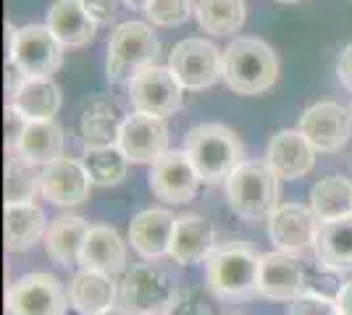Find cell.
Returning a JSON list of instances; mask_svg holds the SVG:
<instances>
[{"instance_id": "cell-32", "label": "cell", "mask_w": 352, "mask_h": 315, "mask_svg": "<svg viewBox=\"0 0 352 315\" xmlns=\"http://www.w3.org/2000/svg\"><path fill=\"white\" fill-rule=\"evenodd\" d=\"M34 168L37 165L27 163L16 152L8 155V163H6V205L32 202V197L40 192V176L43 174H37Z\"/></svg>"}, {"instance_id": "cell-26", "label": "cell", "mask_w": 352, "mask_h": 315, "mask_svg": "<svg viewBox=\"0 0 352 315\" xmlns=\"http://www.w3.org/2000/svg\"><path fill=\"white\" fill-rule=\"evenodd\" d=\"M3 231H6V250L8 253H27L37 242L45 240L47 221H45V213L34 202L6 205Z\"/></svg>"}, {"instance_id": "cell-12", "label": "cell", "mask_w": 352, "mask_h": 315, "mask_svg": "<svg viewBox=\"0 0 352 315\" xmlns=\"http://www.w3.org/2000/svg\"><path fill=\"white\" fill-rule=\"evenodd\" d=\"M302 135L318 152H339L352 137V108H344L334 100L313 103L300 116Z\"/></svg>"}, {"instance_id": "cell-14", "label": "cell", "mask_w": 352, "mask_h": 315, "mask_svg": "<svg viewBox=\"0 0 352 315\" xmlns=\"http://www.w3.org/2000/svg\"><path fill=\"white\" fill-rule=\"evenodd\" d=\"M92 187L95 184L89 179L85 163L66 155L53 165L43 168V176H40V195L56 208H76L87 202Z\"/></svg>"}, {"instance_id": "cell-20", "label": "cell", "mask_w": 352, "mask_h": 315, "mask_svg": "<svg viewBox=\"0 0 352 315\" xmlns=\"http://www.w3.org/2000/svg\"><path fill=\"white\" fill-rule=\"evenodd\" d=\"M92 226L82 215H58L53 218L45 234V253L60 268H76L82 263V250Z\"/></svg>"}, {"instance_id": "cell-9", "label": "cell", "mask_w": 352, "mask_h": 315, "mask_svg": "<svg viewBox=\"0 0 352 315\" xmlns=\"http://www.w3.org/2000/svg\"><path fill=\"white\" fill-rule=\"evenodd\" d=\"M134 113L166 119L184 103V87L168 66H147L126 84Z\"/></svg>"}, {"instance_id": "cell-44", "label": "cell", "mask_w": 352, "mask_h": 315, "mask_svg": "<svg viewBox=\"0 0 352 315\" xmlns=\"http://www.w3.org/2000/svg\"><path fill=\"white\" fill-rule=\"evenodd\" d=\"M150 315H168V313H150Z\"/></svg>"}, {"instance_id": "cell-5", "label": "cell", "mask_w": 352, "mask_h": 315, "mask_svg": "<svg viewBox=\"0 0 352 315\" xmlns=\"http://www.w3.org/2000/svg\"><path fill=\"white\" fill-rule=\"evenodd\" d=\"M161 56V40L145 21H124L108 37L105 76L113 84H129L147 66H155Z\"/></svg>"}, {"instance_id": "cell-25", "label": "cell", "mask_w": 352, "mask_h": 315, "mask_svg": "<svg viewBox=\"0 0 352 315\" xmlns=\"http://www.w3.org/2000/svg\"><path fill=\"white\" fill-rule=\"evenodd\" d=\"M313 253L318 266L331 273L352 270V215L337 221H321Z\"/></svg>"}, {"instance_id": "cell-43", "label": "cell", "mask_w": 352, "mask_h": 315, "mask_svg": "<svg viewBox=\"0 0 352 315\" xmlns=\"http://www.w3.org/2000/svg\"><path fill=\"white\" fill-rule=\"evenodd\" d=\"M276 3H287V5H292V3H300V0H276Z\"/></svg>"}, {"instance_id": "cell-35", "label": "cell", "mask_w": 352, "mask_h": 315, "mask_svg": "<svg viewBox=\"0 0 352 315\" xmlns=\"http://www.w3.org/2000/svg\"><path fill=\"white\" fill-rule=\"evenodd\" d=\"M3 124H6V150L16 152L21 137H24L27 126H30V119L14 103H8L6 105V113H3Z\"/></svg>"}, {"instance_id": "cell-30", "label": "cell", "mask_w": 352, "mask_h": 315, "mask_svg": "<svg viewBox=\"0 0 352 315\" xmlns=\"http://www.w3.org/2000/svg\"><path fill=\"white\" fill-rule=\"evenodd\" d=\"M310 208L321 221L352 215V181L339 174L318 179L310 189Z\"/></svg>"}, {"instance_id": "cell-16", "label": "cell", "mask_w": 352, "mask_h": 315, "mask_svg": "<svg viewBox=\"0 0 352 315\" xmlns=\"http://www.w3.org/2000/svg\"><path fill=\"white\" fill-rule=\"evenodd\" d=\"M308 289L305 268L292 253H263L261 255V276H258V297L274 302H292Z\"/></svg>"}, {"instance_id": "cell-38", "label": "cell", "mask_w": 352, "mask_h": 315, "mask_svg": "<svg viewBox=\"0 0 352 315\" xmlns=\"http://www.w3.org/2000/svg\"><path fill=\"white\" fill-rule=\"evenodd\" d=\"M27 79H30V76L24 74L14 60H6V95H8V103L16 97V92L24 87V82H27Z\"/></svg>"}, {"instance_id": "cell-11", "label": "cell", "mask_w": 352, "mask_h": 315, "mask_svg": "<svg viewBox=\"0 0 352 315\" xmlns=\"http://www.w3.org/2000/svg\"><path fill=\"white\" fill-rule=\"evenodd\" d=\"M200 181L203 179L197 168L192 165L190 155L184 150H168L150 165V174H147L150 192L171 205L195 200V195L200 192Z\"/></svg>"}, {"instance_id": "cell-8", "label": "cell", "mask_w": 352, "mask_h": 315, "mask_svg": "<svg viewBox=\"0 0 352 315\" xmlns=\"http://www.w3.org/2000/svg\"><path fill=\"white\" fill-rule=\"evenodd\" d=\"M69 292L53 273L32 270L6 292V315H66Z\"/></svg>"}, {"instance_id": "cell-6", "label": "cell", "mask_w": 352, "mask_h": 315, "mask_svg": "<svg viewBox=\"0 0 352 315\" xmlns=\"http://www.w3.org/2000/svg\"><path fill=\"white\" fill-rule=\"evenodd\" d=\"M6 37L8 60H14L27 76L50 79L63 66V45L47 24H6Z\"/></svg>"}, {"instance_id": "cell-33", "label": "cell", "mask_w": 352, "mask_h": 315, "mask_svg": "<svg viewBox=\"0 0 352 315\" xmlns=\"http://www.w3.org/2000/svg\"><path fill=\"white\" fill-rule=\"evenodd\" d=\"M192 11V0H150L145 16L153 27H179L190 19Z\"/></svg>"}, {"instance_id": "cell-19", "label": "cell", "mask_w": 352, "mask_h": 315, "mask_svg": "<svg viewBox=\"0 0 352 315\" xmlns=\"http://www.w3.org/2000/svg\"><path fill=\"white\" fill-rule=\"evenodd\" d=\"M176 215L171 210L147 208L140 210L129 224V244L142 260H161L168 255L171 237H174Z\"/></svg>"}, {"instance_id": "cell-15", "label": "cell", "mask_w": 352, "mask_h": 315, "mask_svg": "<svg viewBox=\"0 0 352 315\" xmlns=\"http://www.w3.org/2000/svg\"><path fill=\"white\" fill-rule=\"evenodd\" d=\"M118 148L129 158V163L153 165L168 152V126L158 116L132 113L121 126Z\"/></svg>"}, {"instance_id": "cell-45", "label": "cell", "mask_w": 352, "mask_h": 315, "mask_svg": "<svg viewBox=\"0 0 352 315\" xmlns=\"http://www.w3.org/2000/svg\"><path fill=\"white\" fill-rule=\"evenodd\" d=\"M234 315H239V313H234Z\"/></svg>"}, {"instance_id": "cell-40", "label": "cell", "mask_w": 352, "mask_h": 315, "mask_svg": "<svg viewBox=\"0 0 352 315\" xmlns=\"http://www.w3.org/2000/svg\"><path fill=\"white\" fill-rule=\"evenodd\" d=\"M334 300H337L339 315H352V279L339 286Z\"/></svg>"}, {"instance_id": "cell-27", "label": "cell", "mask_w": 352, "mask_h": 315, "mask_svg": "<svg viewBox=\"0 0 352 315\" xmlns=\"http://www.w3.org/2000/svg\"><path fill=\"white\" fill-rule=\"evenodd\" d=\"M63 129L56 121H30L27 132L21 137L16 155L37 168H47L63 158Z\"/></svg>"}, {"instance_id": "cell-41", "label": "cell", "mask_w": 352, "mask_h": 315, "mask_svg": "<svg viewBox=\"0 0 352 315\" xmlns=\"http://www.w3.org/2000/svg\"><path fill=\"white\" fill-rule=\"evenodd\" d=\"M124 5H129V8H134V11H142L145 14V8H147V3L150 0H121Z\"/></svg>"}, {"instance_id": "cell-18", "label": "cell", "mask_w": 352, "mask_h": 315, "mask_svg": "<svg viewBox=\"0 0 352 315\" xmlns=\"http://www.w3.org/2000/svg\"><path fill=\"white\" fill-rule=\"evenodd\" d=\"M316 148L308 142V137L300 129H284L279 135L271 137L268 150H265V163L274 168V174L281 181L302 179L316 165Z\"/></svg>"}, {"instance_id": "cell-17", "label": "cell", "mask_w": 352, "mask_h": 315, "mask_svg": "<svg viewBox=\"0 0 352 315\" xmlns=\"http://www.w3.org/2000/svg\"><path fill=\"white\" fill-rule=\"evenodd\" d=\"M216 247H219L216 226L210 224L206 215H197V213L176 215L174 237H171V247H168V257L174 263L179 266L206 263Z\"/></svg>"}, {"instance_id": "cell-22", "label": "cell", "mask_w": 352, "mask_h": 315, "mask_svg": "<svg viewBox=\"0 0 352 315\" xmlns=\"http://www.w3.org/2000/svg\"><path fill=\"white\" fill-rule=\"evenodd\" d=\"M69 302L79 315H100L103 310L113 307L118 300V286L113 276L100 270L79 268L69 281Z\"/></svg>"}, {"instance_id": "cell-4", "label": "cell", "mask_w": 352, "mask_h": 315, "mask_svg": "<svg viewBox=\"0 0 352 315\" xmlns=\"http://www.w3.org/2000/svg\"><path fill=\"white\" fill-rule=\"evenodd\" d=\"M232 213L245 221H268L281 205V179L265 161H245L226 179Z\"/></svg>"}, {"instance_id": "cell-39", "label": "cell", "mask_w": 352, "mask_h": 315, "mask_svg": "<svg viewBox=\"0 0 352 315\" xmlns=\"http://www.w3.org/2000/svg\"><path fill=\"white\" fill-rule=\"evenodd\" d=\"M337 76H339V82H342V87L352 92V43L339 53Z\"/></svg>"}, {"instance_id": "cell-7", "label": "cell", "mask_w": 352, "mask_h": 315, "mask_svg": "<svg viewBox=\"0 0 352 315\" xmlns=\"http://www.w3.org/2000/svg\"><path fill=\"white\" fill-rule=\"evenodd\" d=\"M176 292L174 279L166 270L142 263L124 273L118 284V305H124L132 315L168 313Z\"/></svg>"}, {"instance_id": "cell-1", "label": "cell", "mask_w": 352, "mask_h": 315, "mask_svg": "<svg viewBox=\"0 0 352 315\" xmlns=\"http://www.w3.org/2000/svg\"><path fill=\"white\" fill-rule=\"evenodd\" d=\"M261 253L242 240L219 244L206 260V281L216 300L248 302L258 297Z\"/></svg>"}, {"instance_id": "cell-2", "label": "cell", "mask_w": 352, "mask_h": 315, "mask_svg": "<svg viewBox=\"0 0 352 315\" xmlns=\"http://www.w3.org/2000/svg\"><path fill=\"white\" fill-rule=\"evenodd\" d=\"M221 79L236 95H263L279 79V56L261 37H236L223 47Z\"/></svg>"}, {"instance_id": "cell-3", "label": "cell", "mask_w": 352, "mask_h": 315, "mask_svg": "<svg viewBox=\"0 0 352 315\" xmlns=\"http://www.w3.org/2000/svg\"><path fill=\"white\" fill-rule=\"evenodd\" d=\"M184 152L206 184L226 181L245 163V145L234 129L219 121L192 126L184 137Z\"/></svg>"}, {"instance_id": "cell-24", "label": "cell", "mask_w": 352, "mask_h": 315, "mask_svg": "<svg viewBox=\"0 0 352 315\" xmlns=\"http://www.w3.org/2000/svg\"><path fill=\"white\" fill-rule=\"evenodd\" d=\"M126 242L121 240L113 226H92L85 240V250H82V268L100 270L108 276H116L126 270Z\"/></svg>"}, {"instance_id": "cell-13", "label": "cell", "mask_w": 352, "mask_h": 315, "mask_svg": "<svg viewBox=\"0 0 352 315\" xmlns=\"http://www.w3.org/2000/svg\"><path fill=\"white\" fill-rule=\"evenodd\" d=\"M318 226H321V218L313 213L310 205L284 202L268 218V237L281 253L302 255L316 247Z\"/></svg>"}, {"instance_id": "cell-10", "label": "cell", "mask_w": 352, "mask_h": 315, "mask_svg": "<svg viewBox=\"0 0 352 315\" xmlns=\"http://www.w3.org/2000/svg\"><path fill=\"white\" fill-rule=\"evenodd\" d=\"M221 56L223 50L213 45L210 40L187 37L176 43L168 53V69L174 71L179 84L190 92L210 90L221 79Z\"/></svg>"}, {"instance_id": "cell-29", "label": "cell", "mask_w": 352, "mask_h": 315, "mask_svg": "<svg viewBox=\"0 0 352 315\" xmlns=\"http://www.w3.org/2000/svg\"><path fill=\"white\" fill-rule=\"evenodd\" d=\"M11 103L30 121H53L56 113L60 110L63 95H60V87L53 79L30 76L24 82V87L16 92V97Z\"/></svg>"}, {"instance_id": "cell-34", "label": "cell", "mask_w": 352, "mask_h": 315, "mask_svg": "<svg viewBox=\"0 0 352 315\" xmlns=\"http://www.w3.org/2000/svg\"><path fill=\"white\" fill-rule=\"evenodd\" d=\"M287 315H339V307L334 297L313 292V289H305L300 297H294L289 302Z\"/></svg>"}, {"instance_id": "cell-36", "label": "cell", "mask_w": 352, "mask_h": 315, "mask_svg": "<svg viewBox=\"0 0 352 315\" xmlns=\"http://www.w3.org/2000/svg\"><path fill=\"white\" fill-rule=\"evenodd\" d=\"M168 315H216V313H213L210 305L200 300L195 292L182 289V292H176L174 302H171V307H168Z\"/></svg>"}, {"instance_id": "cell-31", "label": "cell", "mask_w": 352, "mask_h": 315, "mask_svg": "<svg viewBox=\"0 0 352 315\" xmlns=\"http://www.w3.org/2000/svg\"><path fill=\"white\" fill-rule=\"evenodd\" d=\"M85 168H87L89 179L98 187H116L126 179V168H129V158L124 150L113 145V148H95V150H85Z\"/></svg>"}, {"instance_id": "cell-42", "label": "cell", "mask_w": 352, "mask_h": 315, "mask_svg": "<svg viewBox=\"0 0 352 315\" xmlns=\"http://www.w3.org/2000/svg\"><path fill=\"white\" fill-rule=\"evenodd\" d=\"M100 315H132L124 305H113V307H108V310H103Z\"/></svg>"}, {"instance_id": "cell-28", "label": "cell", "mask_w": 352, "mask_h": 315, "mask_svg": "<svg viewBox=\"0 0 352 315\" xmlns=\"http://www.w3.org/2000/svg\"><path fill=\"white\" fill-rule=\"evenodd\" d=\"M195 19L200 30L213 37H229L245 27V0H195Z\"/></svg>"}, {"instance_id": "cell-21", "label": "cell", "mask_w": 352, "mask_h": 315, "mask_svg": "<svg viewBox=\"0 0 352 315\" xmlns=\"http://www.w3.org/2000/svg\"><path fill=\"white\" fill-rule=\"evenodd\" d=\"M50 32L60 40L63 47H85L95 40L98 34V21L89 16L82 0H56L47 8V21Z\"/></svg>"}, {"instance_id": "cell-37", "label": "cell", "mask_w": 352, "mask_h": 315, "mask_svg": "<svg viewBox=\"0 0 352 315\" xmlns=\"http://www.w3.org/2000/svg\"><path fill=\"white\" fill-rule=\"evenodd\" d=\"M98 24H111L116 16V0H82Z\"/></svg>"}, {"instance_id": "cell-23", "label": "cell", "mask_w": 352, "mask_h": 315, "mask_svg": "<svg viewBox=\"0 0 352 315\" xmlns=\"http://www.w3.org/2000/svg\"><path fill=\"white\" fill-rule=\"evenodd\" d=\"M126 116L118 110V105L108 97H92L85 110H82V142L85 150H95V148H113L118 145V135L124 126Z\"/></svg>"}]
</instances>
